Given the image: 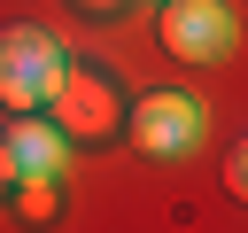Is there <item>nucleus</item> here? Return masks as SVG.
<instances>
[{
    "mask_svg": "<svg viewBox=\"0 0 248 233\" xmlns=\"http://www.w3.org/2000/svg\"><path fill=\"white\" fill-rule=\"evenodd\" d=\"M70 148H93V140H116L124 132V85L93 62V54H62L54 85H46V109H39Z\"/></svg>",
    "mask_w": 248,
    "mask_h": 233,
    "instance_id": "f257e3e1",
    "label": "nucleus"
},
{
    "mask_svg": "<svg viewBox=\"0 0 248 233\" xmlns=\"http://www.w3.org/2000/svg\"><path fill=\"white\" fill-rule=\"evenodd\" d=\"M124 132H132V148L140 155H194L202 140H209V109L194 101V93H178V85H155V93H140V101H124Z\"/></svg>",
    "mask_w": 248,
    "mask_h": 233,
    "instance_id": "f03ea898",
    "label": "nucleus"
},
{
    "mask_svg": "<svg viewBox=\"0 0 248 233\" xmlns=\"http://www.w3.org/2000/svg\"><path fill=\"white\" fill-rule=\"evenodd\" d=\"M155 39H163L170 62L209 70V62H232V47H240V16H232L225 0H163Z\"/></svg>",
    "mask_w": 248,
    "mask_h": 233,
    "instance_id": "7ed1b4c3",
    "label": "nucleus"
},
{
    "mask_svg": "<svg viewBox=\"0 0 248 233\" xmlns=\"http://www.w3.org/2000/svg\"><path fill=\"white\" fill-rule=\"evenodd\" d=\"M54 70H62L54 31H39V23H0V109H8V116H39Z\"/></svg>",
    "mask_w": 248,
    "mask_h": 233,
    "instance_id": "20e7f679",
    "label": "nucleus"
},
{
    "mask_svg": "<svg viewBox=\"0 0 248 233\" xmlns=\"http://www.w3.org/2000/svg\"><path fill=\"white\" fill-rule=\"evenodd\" d=\"M8 155H16V171H39V179H70V140H62L46 116H16V124H8Z\"/></svg>",
    "mask_w": 248,
    "mask_h": 233,
    "instance_id": "39448f33",
    "label": "nucleus"
},
{
    "mask_svg": "<svg viewBox=\"0 0 248 233\" xmlns=\"http://www.w3.org/2000/svg\"><path fill=\"white\" fill-rule=\"evenodd\" d=\"M8 217H23V225H54V217H62V179L16 171V186H8Z\"/></svg>",
    "mask_w": 248,
    "mask_h": 233,
    "instance_id": "423d86ee",
    "label": "nucleus"
},
{
    "mask_svg": "<svg viewBox=\"0 0 248 233\" xmlns=\"http://www.w3.org/2000/svg\"><path fill=\"white\" fill-rule=\"evenodd\" d=\"M225 194L248 202V140H232V155H225Z\"/></svg>",
    "mask_w": 248,
    "mask_h": 233,
    "instance_id": "0eeeda50",
    "label": "nucleus"
},
{
    "mask_svg": "<svg viewBox=\"0 0 248 233\" xmlns=\"http://www.w3.org/2000/svg\"><path fill=\"white\" fill-rule=\"evenodd\" d=\"M8 186H16V155H8V132H0V202H8Z\"/></svg>",
    "mask_w": 248,
    "mask_h": 233,
    "instance_id": "6e6552de",
    "label": "nucleus"
},
{
    "mask_svg": "<svg viewBox=\"0 0 248 233\" xmlns=\"http://www.w3.org/2000/svg\"><path fill=\"white\" fill-rule=\"evenodd\" d=\"M78 8H85V16H116L124 0H78Z\"/></svg>",
    "mask_w": 248,
    "mask_h": 233,
    "instance_id": "1a4fd4ad",
    "label": "nucleus"
}]
</instances>
